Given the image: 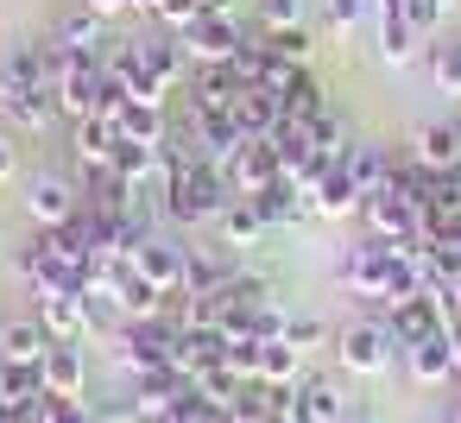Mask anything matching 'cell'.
Masks as SVG:
<instances>
[{
    "label": "cell",
    "instance_id": "obj_1",
    "mask_svg": "<svg viewBox=\"0 0 461 423\" xmlns=\"http://www.w3.org/2000/svg\"><path fill=\"white\" fill-rule=\"evenodd\" d=\"M0 121H7L14 133H26V140L51 133V121H58V108H51V70L39 58V39L0 45Z\"/></svg>",
    "mask_w": 461,
    "mask_h": 423
},
{
    "label": "cell",
    "instance_id": "obj_2",
    "mask_svg": "<svg viewBox=\"0 0 461 423\" xmlns=\"http://www.w3.org/2000/svg\"><path fill=\"white\" fill-rule=\"evenodd\" d=\"M228 202H234V190H228V177L215 165H177V171H165V221L171 228H209Z\"/></svg>",
    "mask_w": 461,
    "mask_h": 423
},
{
    "label": "cell",
    "instance_id": "obj_3",
    "mask_svg": "<svg viewBox=\"0 0 461 423\" xmlns=\"http://www.w3.org/2000/svg\"><path fill=\"white\" fill-rule=\"evenodd\" d=\"M398 360V341H392V322L385 310H360L335 328V366L354 373V379H379L385 366Z\"/></svg>",
    "mask_w": 461,
    "mask_h": 423
},
{
    "label": "cell",
    "instance_id": "obj_4",
    "mask_svg": "<svg viewBox=\"0 0 461 423\" xmlns=\"http://www.w3.org/2000/svg\"><path fill=\"white\" fill-rule=\"evenodd\" d=\"M171 341H177V322L158 310V316H133V322H121V335H114V366L127 373V379H140V373H158V366H171Z\"/></svg>",
    "mask_w": 461,
    "mask_h": 423
},
{
    "label": "cell",
    "instance_id": "obj_5",
    "mask_svg": "<svg viewBox=\"0 0 461 423\" xmlns=\"http://www.w3.org/2000/svg\"><path fill=\"white\" fill-rule=\"evenodd\" d=\"M177 39H184L190 64L203 70V64H228V58L247 45V26H240V14H234V7H203Z\"/></svg>",
    "mask_w": 461,
    "mask_h": 423
},
{
    "label": "cell",
    "instance_id": "obj_6",
    "mask_svg": "<svg viewBox=\"0 0 461 423\" xmlns=\"http://www.w3.org/2000/svg\"><path fill=\"white\" fill-rule=\"evenodd\" d=\"M77 209H83V184L70 171L45 165V171L26 177V215H32V228H64Z\"/></svg>",
    "mask_w": 461,
    "mask_h": 423
},
{
    "label": "cell",
    "instance_id": "obj_7",
    "mask_svg": "<svg viewBox=\"0 0 461 423\" xmlns=\"http://www.w3.org/2000/svg\"><path fill=\"white\" fill-rule=\"evenodd\" d=\"M366 234H379V240H423V209L398 190V184H385V190H373L366 202H360V215H354Z\"/></svg>",
    "mask_w": 461,
    "mask_h": 423
},
{
    "label": "cell",
    "instance_id": "obj_8",
    "mask_svg": "<svg viewBox=\"0 0 461 423\" xmlns=\"http://www.w3.org/2000/svg\"><path fill=\"white\" fill-rule=\"evenodd\" d=\"M127 259H133V272H140L146 284H158L165 297H171V291H184V259H190V247H184L177 234H146Z\"/></svg>",
    "mask_w": 461,
    "mask_h": 423
},
{
    "label": "cell",
    "instance_id": "obj_9",
    "mask_svg": "<svg viewBox=\"0 0 461 423\" xmlns=\"http://www.w3.org/2000/svg\"><path fill=\"white\" fill-rule=\"evenodd\" d=\"M448 303H436L429 291H411V297H398V303H385V322H392V341H398V360H404V347L411 341H423V335H436V328H448Z\"/></svg>",
    "mask_w": 461,
    "mask_h": 423
},
{
    "label": "cell",
    "instance_id": "obj_10",
    "mask_svg": "<svg viewBox=\"0 0 461 423\" xmlns=\"http://www.w3.org/2000/svg\"><path fill=\"white\" fill-rule=\"evenodd\" d=\"M348 392H341V379L335 373H303L297 385H291V417L297 423H348Z\"/></svg>",
    "mask_w": 461,
    "mask_h": 423
},
{
    "label": "cell",
    "instance_id": "obj_11",
    "mask_svg": "<svg viewBox=\"0 0 461 423\" xmlns=\"http://www.w3.org/2000/svg\"><path fill=\"white\" fill-rule=\"evenodd\" d=\"M240 272H247V266H240L234 247H221V240H215V247H190V259H184V291H190V297H221Z\"/></svg>",
    "mask_w": 461,
    "mask_h": 423
},
{
    "label": "cell",
    "instance_id": "obj_12",
    "mask_svg": "<svg viewBox=\"0 0 461 423\" xmlns=\"http://www.w3.org/2000/svg\"><path fill=\"white\" fill-rule=\"evenodd\" d=\"M221 177H228V190H234V196H259L266 184H278V177H285V165H278L272 140H247V146L221 165Z\"/></svg>",
    "mask_w": 461,
    "mask_h": 423
},
{
    "label": "cell",
    "instance_id": "obj_13",
    "mask_svg": "<svg viewBox=\"0 0 461 423\" xmlns=\"http://www.w3.org/2000/svg\"><path fill=\"white\" fill-rule=\"evenodd\" d=\"M39 373H45L51 398H83L89 392V354H83V341H51L45 360H39Z\"/></svg>",
    "mask_w": 461,
    "mask_h": 423
},
{
    "label": "cell",
    "instance_id": "obj_14",
    "mask_svg": "<svg viewBox=\"0 0 461 423\" xmlns=\"http://www.w3.org/2000/svg\"><path fill=\"white\" fill-rule=\"evenodd\" d=\"M310 215H316V221H354V215H360V190H354V177H348L341 158L310 184Z\"/></svg>",
    "mask_w": 461,
    "mask_h": 423
},
{
    "label": "cell",
    "instance_id": "obj_15",
    "mask_svg": "<svg viewBox=\"0 0 461 423\" xmlns=\"http://www.w3.org/2000/svg\"><path fill=\"white\" fill-rule=\"evenodd\" d=\"M253 209L266 215V228H272V234H297V228L310 221V190H303V184H291V177H278V184H266V190L253 196Z\"/></svg>",
    "mask_w": 461,
    "mask_h": 423
},
{
    "label": "cell",
    "instance_id": "obj_16",
    "mask_svg": "<svg viewBox=\"0 0 461 423\" xmlns=\"http://www.w3.org/2000/svg\"><path fill=\"white\" fill-rule=\"evenodd\" d=\"M32 316L45 322V335H51V341H83V335H89V297H83V291L32 297Z\"/></svg>",
    "mask_w": 461,
    "mask_h": 423
},
{
    "label": "cell",
    "instance_id": "obj_17",
    "mask_svg": "<svg viewBox=\"0 0 461 423\" xmlns=\"http://www.w3.org/2000/svg\"><path fill=\"white\" fill-rule=\"evenodd\" d=\"M411 158L429 165V171H442V177H455L461 171V121H423L411 133Z\"/></svg>",
    "mask_w": 461,
    "mask_h": 423
},
{
    "label": "cell",
    "instance_id": "obj_18",
    "mask_svg": "<svg viewBox=\"0 0 461 423\" xmlns=\"http://www.w3.org/2000/svg\"><path fill=\"white\" fill-rule=\"evenodd\" d=\"M417 45H423V32L404 20V7H398V0H385V7H379V20H373V51H379V64H411L417 58Z\"/></svg>",
    "mask_w": 461,
    "mask_h": 423
},
{
    "label": "cell",
    "instance_id": "obj_19",
    "mask_svg": "<svg viewBox=\"0 0 461 423\" xmlns=\"http://www.w3.org/2000/svg\"><path fill=\"white\" fill-rule=\"evenodd\" d=\"M114 146H121V133H114L108 114L70 121V158H77V171H108L114 165Z\"/></svg>",
    "mask_w": 461,
    "mask_h": 423
},
{
    "label": "cell",
    "instance_id": "obj_20",
    "mask_svg": "<svg viewBox=\"0 0 461 423\" xmlns=\"http://www.w3.org/2000/svg\"><path fill=\"white\" fill-rule=\"evenodd\" d=\"M108 121H114V133H121V140H133V146H165L171 102H121Z\"/></svg>",
    "mask_w": 461,
    "mask_h": 423
},
{
    "label": "cell",
    "instance_id": "obj_21",
    "mask_svg": "<svg viewBox=\"0 0 461 423\" xmlns=\"http://www.w3.org/2000/svg\"><path fill=\"white\" fill-rule=\"evenodd\" d=\"M341 165H348V177H354L360 202H366L373 190H385V184H392V171H398V158H392L385 146H373V140H354V146L341 152Z\"/></svg>",
    "mask_w": 461,
    "mask_h": 423
},
{
    "label": "cell",
    "instance_id": "obj_22",
    "mask_svg": "<svg viewBox=\"0 0 461 423\" xmlns=\"http://www.w3.org/2000/svg\"><path fill=\"white\" fill-rule=\"evenodd\" d=\"M404 373H411L417 385H448V379H455V354H448V328H436V335H423V341H411V347H404Z\"/></svg>",
    "mask_w": 461,
    "mask_h": 423
},
{
    "label": "cell",
    "instance_id": "obj_23",
    "mask_svg": "<svg viewBox=\"0 0 461 423\" xmlns=\"http://www.w3.org/2000/svg\"><path fill=\"white\" fill-rule=\"evenodd\" d=\"M184 108H190V102H184ZM190 114H196V108H190ZM196 146H203V165H215V171H221V165L247 146V133H240V121H234V114H196Z\"/></svg>",
    "mask_w": 461,
    "mask_h": 423
},
{
    "label": "cell",
    "instance_id": "obj_24",
    "mask_svg": "<svg viewBox=\"0 0 461 423\" xmlns=\"http://www.w3.org/2000/svg\"><path fill=\"white\" fill-rule=\"evenodd\" d=\"M215 234H221V247H234V253H253L272 228H266V215L253 209V196H234L221 215H215Z\"/></svg>",
    "mask_w": 461,
    "mask_h": 423
},
{
    "label": "cell",
    "instance_id": "obj_25",
    "mask_svg": "<svg viewBox=\"0 0 461 423\" xmlns=\"http://www.w3.org/2000/svg\"><path fill=\"white\" fill-rule=\"evenodd\" d=\"M51 347L45 322L39 316H0V360H20V366H39Z\"/></svg>",
    "mask_w": 461,
    "mask_h": 423
},
{
    "label": "cell",
    "instance_id": "obj_26",
    "mask_svg": "<svg viewBox=\"0 0 461 423\" xmlns=\"http://www.w3.org/2000/svg\"><path fill=\"white\" fill-rule=\"evenodd\" d=\"M228 114L240 121V133H247V140H266V133H272V127L285 121V102H278L272 89H259V83H247V89H240V102H234Z\"/></svg>",
    "mask_w": 461,
    "mask_h": 423
},
{
    "label": "cell",
    "instance_id": "obj_27",
    "mask_svg": "<svg viewBox=\"0 0 461 423\" xmlns=\"http://www.w3.org/2000/svg\"><path fill=\"white\" fill-rule=\"evenodd\" d=\"M266 140H272V152H278L285 177H297V171H303V158L316 152V140H310V121H297V114H285V121H278Z\"/></svg>",
    "mask_w": 461,
    "mask_h": 423
},
{
    "label": "cell",
    "instance_id": "obj_28",
    "mask_svg": "<svg viewBox=\"0 0 461 423\" xmlns=\"http://www.w3.org/2000/svg\"><path fill=\"white\" fill-rule=\"evenodd\" d=\"M253 379H266V385H297L303 379V347H291L285 335L278 341H259V373Z\"/></svg>",
    "mask_w": 461,
    "mask_h": 423
},
{
    "label": "cell",
    "instance_id": "obj_29",
    "mask_svg": "<svg viewBox=\"0 0 461 423\" xmlns=\"http://www.w3.org/2000/svg\"><path fill=\"white\" fill-rule=\"evenodd\" d=\"M0 404H14V410L45 404V373L39 366H20V360H0Z\"/></svg>",
    "mask_w": 461,
    "mask_h": 423
},
{
    "label": "cell",
    "instance_id": "obj_30",
    "mask_svg": "<svg viewBox=\"0 0 461 423\" xmlns=\"http://www.w3.org/2000/svg\"><path fill=\"white\" fill-rule=\"evenodd\" d=\"M190 385H196V392H203V398H209L215 410H228V404H234V392L247 385V373H234L228 360H215V366H203V373H196Z\"/></svg>",
    "mask_w": 461,
    "mask_h": 423
},
{
    "label": "cell",
    "instance_id": "obj_31",
    "mask_svg": "<svg viewBox=\"0 0 461 423\" xmlns=\"http://www.w3.org/2000/svg\"><path fill=\"white\" fill-rule=\"evenodd\" d=\"M429 83H436L448 102H461V39H448V45H429Z\"/></svg>",
    "mask_w": 461,
    "mask_h": 423
},
{
    "label": "cell",
    "instance_id": "obj_32",
    "mask_svg": "<svg viewBox=\"0 0 461 423\" xmlns=\"http://www.w3.org/2000/svg\"><path fill=\"white\" fill-rule=\"evenodd\" d=\"M259 32H266V51H278L291 64H310V51H316V32L310 26H259Z\"/></svg>",
    "mask_w": 461,
    "mask_h": 423
},
{
    "label": "cell",
    "instance_id": "obj_33",
    "mask_svg": "<svg viewBox=\"0 0 461 423\" xmlns=\"http://www.w3.org/2000/svg\"><path fill=\"white\" fill-rule=\"evenodd\" d=\"M322 108H329V89L316 83V70H303V76L285 89V114H297V121H316Z\"/></svg>",
    "mask_w": 461,
    "mask_h": 423
},
{
    "label": "cell",
    "instance_id": "obj_34",
    "mask_svg": "<svg viewBox=\"0 0 461 423\" xmlns=\"http://www.w3.org/2000/svg\"><path fill=\"white\" fill-rule=\"evenodd\" d=\"M310 140H316V152H329V158H341V152L354 146V133H348L341 108H322V114L310 121Z\"/></svg>",
    "mask_w": 461,
    "mask_h": 423
},
{
    "label": "cell",
    "instance_id": "obj_35",
    "mask_svg": "<svg viewBox=\"0 0 461 423\" xmlns=\"http://www.w3.org/2000/svg\"><path fill=\"white\" fill-rule=\"evenodd\" d=\"M398 7H404V20H411L423 39H436V32L448 26V7H455V0H398Z\"/></svg>",
    "mask_w": 461,
    "mask_h": 423
},
{
    "label": "cell",
    "instance_id": "obj_36",
    "mask_svg": "<svg viewBox=\"0 0 461 423\" xmlns=\"http://www.w3.org/2000/svg\"><path fill=\"white\" fill-rule=\"evenodd\" d=\"M379 7H385V0H329V26L335 32H354V26L379 20Z\"/></svg>",
    "mask_w": 461,
    "mask_h": 423
},
{
    "label": "cell",
    "instance_id": "obj_37",
    "mask_svg": "<svg viewBox=\"0 0 461 423\" xmlns=\"http://www.w3.org/2000/svg\"><path fill=\"white\" fill-rule=\"evenodd\" d=\"M209 7V0H152V26H165V32H184L196 14Z\"/></svg>",
    "mask_w": 461,
    "mask_h": 423
},
{
    "label": "cell",
    "instance_id": "obj_38",
    "mask_svg": "<svg viewBox=\"0 0 461 423\" xmlns=\"http://www.w3.org/2000/svg\"><path fill=\"white\" fill-rule=\"evenodd\" d=\"M285 341L310 354V347H322V341H329V322H322V316H297V310H291V322H285Z\"/></svg>",
    "mask_w": 461,
    "mask_h": 423
},
{
    "label": "cell",
    "instance_id": "obj_39",
    "mask_svg": "<svg viewBox=\"0 0 461 423\" xmlns=\"http://www.w3.org/2000/svg\"><path fill=\"white\" fill-rule=\"evenodd\" d=\"M45 423H102L89 398H51L45 392Z\"/></svg>",
    "mask_w": 461,
    "mask_h": 423
},
{
    "label": "cell",
    "instance_id": "obj_40",
    "mask_svg": "<svg viewBox=\"0 0 461 423\" xmlns=\"http://www.w3.org/2000/svg\"><path fill=\"white\" fill-rule=\"evenodd\" d=\"M303 7L310 0H259V26H310Z\"/></svg>",
    "mask_w": 461,
    "mask_h": 423
},
{
    "label": "cell",
    "instance_id": "obj_41",
    "mask_svg": "<svg viewBox=\"0 0 461 423\" xmlns=\"http://www.w3.org/2000/svg\"><path fill=\"white\" fill-rule=\"evenodd\" d=\"M14 171H20V133H14V127H0V184H7Z\"/></svg>",
    "mask_w": 461,
    "mask_h": 423
},
{
    "label": "cell",
    "instance_id": "obj_42",
    "mask_svg": "<svg viewBox=\"0 0 461 423\" xmlns=\"http://www.w3.org/2000/svg\"><path fill=\"white\" fill-rule=\"evenodd\" d=\"M83 7H89V14H102V20H114V14H127V7H133V0H83Z\"/></svg>",
    "mask_w": 461,
    "mask_h": 423
},
{
    "label": "cell",
    "instance_id": "obj_43",
    "mask_svg": "<svg viewBox=\"0 0 461 423\" xmlns=\"http://www.w3.org/2000/svg\"><path fill=\"white\" fill-rule=\"evenodd\" d=\"M448 354H455V379H461V316H448Z\"/></svg>",
    "mask_w": 461,
    "mask_h": 423
},
{
    "label": "cell",
    "instance_id": "obj_44",
    "mask_svg": "<svg viewBox=\"0 0 461 423\" xmlns=\"http://www.w3.org/2000/svg\"><path fill=\"white\" fill-rule=\"evenodd\" d=\"M348 423H385V417H379V410H366V404H354V410H348Z\"/></svg>",
    "mask_w": 461,
    "mask_h": 423
},
{
    "label": "cell",
    "instance_id": "obj_45",
    "mask_svg": "<svg viewBox=\"0 0 461 423\" xmlns=\"http://www.w3.org/2000/svg\"><path fill=\"white\" fill-rule=\"evenodd\" d=\"M448 310H455V316H461V278H455V291H448Z\"/></svg>",
    "mask_w": 461,
    "mask_h": 423
},
{
    "label": "cell",
    "instance_id": "obj_46",
    "mask_svg": "<svg viewBox=\"0 0 461 423\" xmlns=\"http://www.w3.org/2000/svg\"><path fill=\"white\" fill-rule=\"evenodd\" d=\"M133 7H140V14H152V0H133Z\"/></svg>",
    "mask_w": 461,
    "mask_h": 423
},
{
    "label": "cell",
    "instance_id": "obj_47",
    "mask_svg": "<svg viewBox=\"0 0 461 423\" xmlns=\"http://www.w3.org/2000/svg\"><path fill=\"white\" fill-rule=\"evenodd\" d=\"M209 7H234V0H209Z\"/></svg>",
    "mask_w": 461,
    "mask_h": 423
},
{
    "label": "cell",
    "instance_id": "obj_48",
    "mask_svg": "<svg viewBox=\"0 0 461 423\" xmlns=\"http://www.w3.org/2000/svg\"><path fill=\"white\" fill-rule=\"evenodd\" d=\"M455 196H461V171H455Z\"/></svg>",
    "mask_w": 461,
    "mask_h": 423
},
{
    "label": "cell",
    "instance_id": "obj_49",
    "mask_svg": "<svg viewBox=\"0 0 461 423\" xmlns=\"http://www.w3.org/2000/svg\"><path fill=\"white\" fill-rule=\"evenodd\" d=\"M448 423H461V410H448Z\"/></svg>",
    "mask_w": 461,
    "mask_h": 423
},
{
    "label": "cell",
    "instance_id": "obj_50",
    "mask_svg": "<svg viewBox=\"0 0 461 423\" xmlns=\"http://www.w3.org/2000/svg\"><path fill=\"white\" fill-rule=\"evenodd\" d=\"M455 410H461V398H455Z\"/></svg>",
    "mask_w": 461,
    "mask_h": 423
}]
</instances>
